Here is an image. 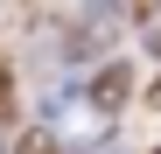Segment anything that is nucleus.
Listing matches in <instances>:
<instances>
[{
	"label": "nucleus",
	"mask_w": 161,
	"mask_h": 154,
	"mask_svg": "<svg viewBox=\"0 0 161 154\" xmlns=\"http://www.w3.org/2000/svg\"><path fill=\"white\" fill-rule=\"evenodd\" d=\"M126 98H133V70H126V63H105V70L91 77V112H105V119H112Z\"/></svg>",
	"instance_id": "obj_1"
},
{
	"label": "nucleus",
	"mask_w": 161,
	"mask_h": 154,
	"mask_svg": "<svg viewBox=\"0 0 161 154\" xmlns=\"http://www.w3.org/2000/svg\"><path fill=\"white\" fill-rule=\"evenodd\" d=\"M14 154H63V147H56V133H42V126H35V133H28V140H21Z\"/></svg>",
	"instance_id": "obj_2"
}]
</instances>
